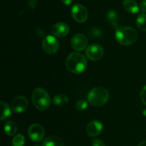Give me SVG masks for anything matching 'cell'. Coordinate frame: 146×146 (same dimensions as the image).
I'll use <instances>...</instances> for the list:
<instances>
[{"label":"cell","mask_w":146,"mask_h":146,"mask_svg":"<svg viewBox=\"0 0 146 146\" xmlns=\"http://www.w3.org/2000/svg\"><path fill=\"white\" fill-rule=\"evenodd\" d=\"M66 66L70 72L75 74H81L86 68V58L80 53L72 52L67 57Z\"/></svg>","instance_id":"1"},{"label":"cell","mask_w":146,"mask_h":146,"mask_svg":"<svg viewBox=\"0 0 146 146\" xmlns=\"http://www.w3.org/2000/svg\"><path fill=\"white\" fill-rule=\"evenodd\" d=\"M115 39L121 45L129 46L134 44L138 38L136 30L131 27H118L115 30Z\"/></svg>","instance_id":"2"},{"label":"cell","mask_w":146,"mask_h":146,"mask_svg":"<svg viewBox=\"0 0 146 146\" xmlns=\"http://www.w3.org/2000/svg\"><path fill=\"white\" fill-rule=\"evenodd\" d=\"M109 98V93L104 87H95L88 94V101L94 106L101 107L105 105Z\"/></svg>","instance_id":"3"},{"label":"cell","mask_w":146,"mask_h":146,"mask_svg":"<svg viewBox=\"0 0 146 146\" xmlns=\"http://www.w3.org/2000/svg\"><path fill=\"white\" fill-rule=\"evenodd\" d=\"M32 101L37 109L45 111L51 104V98L46 91L41 88H37L33 91Z\"/></svg>","instance_id":"4"},{"label":"cell","mask_w":146,"mask_h":146,"mask_svg":"<svg viewBox=\"0 0 146 146\" xmlns=\"http://www.w3.org/2000/svg\"><path fill=\"white\" fill-rule=\"evenodd\" d=\"M28 135L30 139L34 142H40L45 136V131L40 124L34 123L29 126L28 130Z\"/></svg>","instance_id":"5"},{"label":"cell","mask_w":146,"mask_h":146,"mask_svg":"<svg viewBox=\"0 0 146 146\" xmlns=\"http://www.w3.org/2000/svg\"><path fill=\"white\" fill-rule=\"evenodd\" d=\"M42 46L46 53L48 54H54L58 51L59 43L54 36H46L43 40Z\"/></svg>","instance_id":"6"},{"label":"cell","mask_w":146,"mask_h":146,"mask_svg":"<svg viewBox=\"0 0 146 146\" xmlns=\"http://www.w3.org/2000/svg\"><path fill=\"white\" fill-rule=\"evenodd\" d=\"M73 19L78 23H84L88 19V11L85 7L79 4H76L71 9Z\"/></svg>","instance_id":"7"},{"label":"cell","mask_w":146,"mask_h":146,"mask_svg":"<svg viewBox=\"0 0 146 146\" xmlns=\"http://www.w3.org/2000/svg\"><path fill=\"white\" fill-rule=\"evenodd\" d=\"M104 50L101 45L94 44L87 47L86 50V56L91 61H98L104 56Z\"/></svg>","instance_id":"8"},{"label":"cell","mask_w":146,"mask_h":146,"mask_svg":"<svg viewBox=\"0 0 146 146\" xmlns=\"http://www.w3.org/2000/svg\"><path fill=\"white\" fill-rule=\"evenodd\" d=\"M28 107V101L23 96H19L14 98L11 102V109L17 113H21L25 111Z\"/></svg>","instance_id":"9"},{"label":"cell","mask_w":146,"mask_h":146,"mask_svg":"<svg viewBox=\"0 0 146 146\" xmlns=\"http://www.w3.org/2000/svg\"><path fill=\"white\" fill-rule=\"evenodd\" d=\"M87 38L85 35L82 34H77L74 36L71 39V44L72 48L76 51H81L87 46Z\"/></svg>","instance_id":"10"},{"label":"cell","mask_w":146,"mask_h":146,"mask_svg":"<svg viewBox=\"0 0 146 146\" xmlns=\"http://www.w3.org/2000/svg\"><path fill=\"white\" fill-rule=\"evenodd\" d=\"M103 130V124L97 120L91 121L86 126V133L89 136L96 137L100 135Z\"/></svg>","instance_id":"11"},{"label":"cell","mask_w":146,"mask_h":146,"mask_svg":"<svg viewBox=\"0 0 146 146\" xmlns=\"http://www.w3.org/2000/svg\"><path fill=\"white\" fill-rule=\"evenodd\" d=\"M51 32L55 36L64 37L69 32V27L65 23H56L51 27Z\"/></svg>","instance_id":"12"},{"label":"cell","mask_w":146,"mask_h":146,"mask_svg":"<svg viewBox=\"0 0 146 146\" xmlns=\"http://www.w3.org/2000/svg\"><path fill=\"white\" fill-rule=\"evenodd\" d=\"M106 19L110 25L116 29L118 27V22H119V18H118V14L114 10H110L106 14Z\"/></svg>","instance_id":"13"},{"label":"cell","mask_w":146,"mask_h":146,"mask_svg":"<svg viewBox=\"0 0 146 146\" xmlns=\"http://www.w3.org/2000/svg\"><path fill=\"white\" fill-rule=\"evenodd\" d=\"M124 9L131 14H136L139 11V7L137 3L133 0H124L123 2Z\"/></svg>","instance_id":"14"},{"label":"cell","mask_w":146,"mask_h":146,"mask_svg":"<svg viewBox=\"0 0 146 146\" xmlns=\"http://www.w3.org/2000/svg\"><path fill=\"white\" fill-rule=\"evenodd\" d=\"M42 146H64V144L61 138L55 135H51L44 140Z\"/></svg>","instance_id":"15"},{"label":"cell","mask_w":146,"mask_h":146,"mask_svg":"<svg viewBox=\"0 0 146 146\" xmlns=\"http://www.w3.org/2000/svg\"><path fill=\"white\" fill-rule=\"evenodd\" d=\"M17 125L14 121H7L4 125V132L9 136H12L17 133Z\"/></svg>","instance_id":"16"},{"label":"cell","mask_w":146,"mask_h":146,"mask_svg":"<svg viewBox=\"0 0 146 146\" xmlns=\"http://www.w3.org/2000/svg\"><path fill=\"white\" fill-rule=\"evenodd\" d=\"M53 103L57 106H64L68 103V98L64 94H58L54 97Z\"/></svg>","instance_id":"17"},{"label":"cell","mask_w":146,"mask_h":146,"mask_svg":"<svg viewBox=\"0 0 146 146\" xmlns=\"http://www.w3.org/2000/svg\"><path fill=\"white\" fill-rule=\"evenodd\" d=\"M0 104H1V120L4 121L9 118L11 115V108L8 104L4 103V101H1Z\"/></svg>","instance_id":"18"},{"label":"cell","mask_w":146,"mask_h":146,"mask_svg":"<svg viewBox=\"0 0 146 146\" xmlns=\"http://www.w3.org/2000/svg\"><path fill=\"white\" fill-rule=\"evenodd\" d=\"M136 25L141 31H146V14H141L136 19Z\"/></svg>","instance_id":"19"},{"label":"cell","mask_w":146,"mask_h":146,"mask_svg":"<svg viewBox=\"0 0 146 146\" xmlns=\"http://www.w3.org/2000/svg\"><path fill=\"white\" fill-rule=\"evenodd\" d=\"M24 144H25V138L21 134L16 135L11 142L12 146H24Z\"/></svg>","instance_id":"20"},{"label":"cell","mask_w":146,"mask_h":146,"mask_svg":"<svg viewBox=\"0 0 146 146\" xmlns=\"http://www.w3.org/2000/svg\"><path fill=\"white\" fill-rule=\"evenodd\" d=\"M75 107L77 111H84V110L86 109L87 107H88V103L85 100H80V101H77Z\"/></svg>","instance_id":"21"},{"label":"cell","mask_w":146,"mask_h":146,"mask_svg":"<svg viewBox=\"0 0 146 146\" xmlns=\"http://www.w3.org/2000/svg\"><path fill=\"white\" fill-rule=\"evenodd\" d=\"M140 97H141V100L143 102V104L146 106V85L141 90V94H140Z\"/></svg>","instance_id":"22"},{"label":"cell","mask_w":146,"mask_h":146,"mask_svg":"<svg viewBox=\"0 0 146 146\" xmlns=\"http://www.w3.org/2000/svg\"><path fill=\"white\" fill-rule=\"evenodd\" d=\"M92 146H105V143L101 140L95 139L93 141Z\"/></svg>","instance_id":"23"},{"label":"cell","mask_w":146,"mask_h":146,"mask_svg":"<svg viewBox=\"0 0 146 146\" xmlns=\"http://www.w3.org/2000/svg\"><path fill=\"white\" fill-rule=\"evenodd\" d=\"M28 6L31 9H34L37 6V0H29Z\"/></svg>","instance_id":"24"},{"label":"cell","mask_w":146,"mask_h":146,"mask_svg":"<svg viewBox=\"0 0 146 146\" xmlns=\"http://www.w3.org/2000/svg\"><path fill=\"white\" fill-rule=\"evenodd\" d=\"M140 9L142 12L146 13V0H142L140 4Z\"/></svg>","instance_id":"25"},{"label":"cell","mask_w":146,"mask_h":146,"mask_svg":"<svg viewBox=\"0 0 146 146\" xmlns=\"http://www.w3.org/2000/svg\"><path fill=\"white\" fill-rule=\"evenodd\" d=\"M62 1L66 4V5L68 6L73 2V0H62Z\"/></svg>","instance_id":"26"},{"label":"cell","mask_w":146,"mask_h":146,"mask_svg":"<svg viewBox=\"0 0 146 146\" xmlns=\"http://www.w3.org/2000/svg\"><path fill=\"white\" fill-rule=\"evenodd\" d=\"M138 146H146V141H141V142L138 144Z\"/></svg>","instance_id":"27"},{"label":"cell","mask_w":146,"mask_h":146,"mask_svg":"<svg viewBox=\"0 0 146 146\" xmlns=\"http://www.w3.org/2000/svg\"><path fill=\"white\" fill-rule=\"evenodd\" d=\"M143 115H145V116H146V109L144 110V111H143Z\"/></svg>","instance_id":"28"},{"label":"cell","mask_w":146,"mask_h":146,"mask_svg":"<svg viewBox=\"0 0 146 146\" xmlns=\"http://www.w3.org/2000/svg\"><path fill=\"white\" fill-rule=\"evenodd\" d=\"M34 146H40V145H34Z\"/></svg>","instance_id":"29"}]
</instances>
